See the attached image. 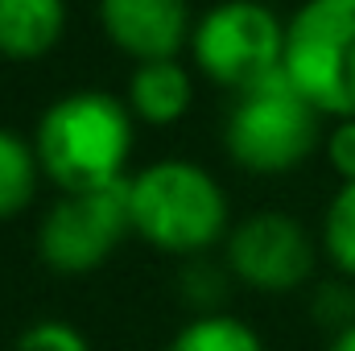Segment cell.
<instances>
[{
  "label": "cell",
  "mask_w": 355,
  "mask_h": 351,
  "mask_svg": "<svg viewBox=\"0 0 355 351\" xmlns=\"http://www.w3.org/2000/svg\"><path fill=\"white\" fill-rule=\"evenodd\" d=\"M37 162L62 194L124 182L132 153V116L107 91H75L42 112L33 137Z\"/></svg>",
  "instance_id": "obj_1"
},
{
  "label": "cell",
  "mask_w": 355,
  "mask_h": 351,
  "mask_svg": "<svg viewBox=\"0 0 355 351\" xmlns=\"http://www.w3.org/2000/svg\"><path fill=\"white\" fill-rule=\"evenodd\" d=\"M132 232L162 252L194 257L227 236V194L194 162H153L128 178Z\"/></svg>",
  "instance_id": "obj_2"
},
{
  "label": "cell",
  "mask_w": 355,
  "mask_h": 351,
  "mask_svg": "<svg viewBox=\"0 0 355 351\" xmlns=\"http://www.w3.org/2000/svg\"><path fill=\"white\" fill-rule=\"evenodd\" d=\"M285 79L322 116H355V0H306L285 25Z\"/></svg>",
  "instance_id": "obj_3"
},
{
  "label": "cell",
  "mask_w": 355,
  "mask_h": 351,
  "mask_svg": "<svg viewBox=\"0 0 355 351\" xmlns=\"http://www.w3.org/2000/svg\"><path fill=\"white\" fill-rule=\"evenodd\" d=\"M318 108L281 75L252 91H240L227 116V153L252 174H285L302 166L318 145Z\"/></svg>",
  "instance_id": "obj_4"
},
{
  "label": "cell",
  "mask_w": 355,
  "mask_h": 351,
  "mask_svg": "<svg viewBox=\"0 0 355 351\" xmlns=\"http://www.w3.org/2000/svg\"><path fill=\"white\" fill-rule=\"evenodd\" d=\"M194 62L223 87L252 91L281 75L285 25L257 0H223L194 25Z\"/></svg>",
  "instance_id": "obj_5"
},
{
  "label": "cell",
  "mask_w": 355,
  "mask_h": 351,
  "mask_svg": "<svg viewBox=\"0 0 355 351\" xmlns=\"http://www.w3.org/2000/svg\"><path fill=\"white\" fill-rule=\"evenodd\" d=\"M128 232H132V203L124 178L99 190L62 194L37 228V257L62 277H83L107 261Z\"/></svg>",
  "instance_id": "obj_6"
},
{
  "label": "cell",
  "mask_w": 355,
  "mask_h": 351,
  "mask_svg": "<svg viewBox=\"0 0 355 351\" xmlns=\"http://www.w3.org/2000/svg\"><path fill=\"white\" fill-rule=\"evenodd\" d=\"M227 268L261 293H289L314 273L310 232L285 211H257L227 232Z\"/></svg>",
  "instance_id": "obj_7"
},
{
  "label": "cell",
  "mask_w": 355,
  "mask_h": 351,
  "mask_svg": "<svg viewBox=\"0 0 355 351\" xmlns=\"http://www.w3.org/2000/svg\"><path fill=\"white\" fill-rule=\"evenodd\" d=\"M103 33L137 62L174 58L190 29L186 0H99Z\"/></svg>",
  "instance_id": "obj_8"
},
{
  "label": "cell",
  "mask_w": 355,
  "mask_h": 351,
  "mask_svg": "<svg viewBox=\"0 0 355 351\" xmlns=\"http://www.w3.org/2000/svg\"><path fill=\"white\" fill-rule=\"evenodd\" d=\"M67 25V0H0V54L42 58Z\"/></svg>",
  "instance_id": "obj_9"
},
{
  "label": "cell",
  "mask_w": 355,
  "mask_h": 351,
  "mask_svg": "<svg viewBox=\"0 0 355 351\" xmlns=\"http://www.w3.org/2000/svg\"><path fill=\"white\" fill-rule=\"evenodd\" d=\"M190 75L178 67L174 58H162V62H141L132 71V83H128V103L141 120L149 124H174L186 116L190 108Z\"/></svg>",
  "instance_id": "obj_10"
},
{
  "label": "cell",
  "mask_w": 355,
  "mask_h": 351,
  "mask_svg": "<svg viewBox=\"0 0 355 351\" xmlns=\"http://www.w3.org/2000/svg\"><path fill=\"white\" fill-rule=\"evenodd\" d=\"M166 351H265V339L257 335L252 323L223 314V310H207L190 318Z\"/></svg>",
  "instance_id": "obj_11"
},
{
  "label": "cell",
  "mask_w": 355,
  "mask_h": 351,
  "mask_svg": "<svg viewBox=\"0 0 355 351\" xmlns=\"http://www.w3.org/2000/svg\"><path fill=\"white\" fill-rule=\"evenodd\" d=\"M37 174H42L37 149L17 132L0 128V219H12L33 203Z\"/></svg>",
  "instance_id": "obj_12"
},
{
  "label": "cell",
  "mask_w": 355,
  "mask_h": 351,
  "mask_svg": "<svg viewBox=\"0 0 355 351\" xmlns=\"http://www.w3.org/2000/svg\"><path fill=\"white\" fill-rule=\"evenodd\" d=\"M322 244L335 268L343 277H355V182H343L339 194L331 198L322 219Z\"/></svg>",
  "instance_id": "obj_13"
},
{
  "label": "cell",
  "mask_w": 355,
  "mask_h": 351,
  "mask_svg": "<svg viewBox=\"0 0 355 351\" xmlns=\"http://www.w3.org/2000/svg\"><path fill=\"white\" fill-rule=\"evenodd\" d=\"M12 351H91L87 335L67 318H37L17 335Z\"/></svg>",
  "instance_id": "obj_14"
},
{
  "label": "cell",
  "mask_w": 355,
  "mask_h": 351,
  "mask_svg": "<svg viewBox=\"0 0 355 351\" xmlns=\"http://www.w3.org/2000/svg\"><path fill=\"white\" fill-rule=\"evenodd\" d=\"M327 162L335 166V174L343 182H355V116L339 120L335 132L327 137Z\"/></svg>",
  "instance_id": "obj_15"
},
{
  "label": "cell",
  "mask_w": 355,
  "mask_h": 351,
  "mask_svg": "<svg viewBox=\"0 0 355 351\" xmlns=\"http://www.w3.org/2000/svg\"><path fill=\"white\" fill-rule=\"evenodd\" d=\"M327 351H355V327L339 331V335L331 339V348H327Z\"/></svg>",
  "instance_id": "obj_16"
}]
</instances>
